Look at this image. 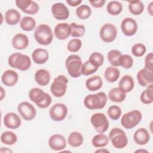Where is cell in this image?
<instances>
[{
    "label": "cell",
    "mask_w": 153,
    "mask_h": 153,
    "mask_svg": "<svg viewBox=\"0 0 153 153\" xmlns=\"http://www.w3.org/2000/svg\"><path fill=\"white\" fill-rule=\"evenodd\" d=\"M30 100L34 102L39 108L45 109L48 108L52 101V98L47 93L39 88H32L29 93Z\"/></svg>",
    "instance_id": "obj_1"
},
{
    "label": "cell",
    "mask_w": 153,
    "mask_h": 153,
    "mask_svg": "<svg viewBox=\"0 0 153 153\" xmlns=\"http://www.w3.org/2000/svg\"><path fill=\"white\" fill-rule=\"evenodd\" d=\"M108 97L104 92L91 94L86 96L84 99V105L88 109H100L105 107Z\"/></svg>",
    "instance_id": "obj_2"
},
{
    "label": "cell",
    "mask_w": 153,
    "mask_h": 153,
    "mask_svg": "<svg viewBox=\"0 0 153 153\" xmlns=\"http://www.w3.org/2000/svg\"><path fill=\"white\" fill-rule=\"evenodd\" d=\"M8 63L11 68L25 71L30 68L31 66V60L30 57L26 54H23L20 53H15L9 56Z\"/></svg>",
    "instance_id": "obj_3"
},
{
    "label": "cell",
    "mask_w": 153,
    "mask_h": 153,
    "mask_svg": "<svg viewBox=\"0 0 153 153\" xmlns=\"http://www.w3.org/2000/svg\"><path fill=\"white\" fill-rule=\"evenodd\" d=\"M34 37L36 41L43 45L50 44L53 39V33L51 27L46 24H41L35 29Z\"/></svg>",
    "instance_id": "obj_4"
},
{
    "label": "cell",
    "mask_w": 153,
    "mask_h": 153,
    "mask_svg": "<svg viewBox=\"0 0 153 153\" xmlns=\"http://www.w3.org/2000/svg\"><path fill=\"white\" fill-rule=\"evenodd\" d=\"M66 68L71 76L76 78L79 77L81 74V68L82 66L81 57L76 54H71L66 59Z\"/></svg>",
    "instance_id": "obj_5"
},
{
    "label": "cell",
    "mask_w": 153,
    "mask_h": 153,
    "mask_svg": "<svg viewBox=\"0 0 153 153\" xmlns=\"http://www.w3.org/2000/svg\"><path fill=\"white\" fill-rule=\"evenodd\" d=\"M108 137L115 148H124L128 143V139L125 132L120 128H113L109 132Z\"/></svg>",
    "instance_id": "obj_6"
},
{
    "label": "cell",
    "mask_w": 153,
    "mask_h": 153,
    "mask_svg": "<svg viewBox=\"0 0 153 153\" xmlns=\"http://www.w3.org/2000/svg\"><path fill=\"white\" fill-rule=\"evenodd\" d=\"M142 115L139 110H133L124 114L121 119V124L123 127L131 129L136 127L141 121Z\"/></svg>",
    "instance_id": "obj_7"
},
{
    "label": "cell",
    "mask_w": 153,
    "mask_h": 153,
    "mask_svg": "<svg viewBox=\"0 0 153 153\" xmlns=\"http://www.w3.org/2000/svg\"><path fill=\"white\" fill-rule=\"evenodd\" d=\"M68 79L63 75H60L54 79L50 87V91L53 95L56 97L63 96L66 91Z\"/></svg>",
    "instance_id": "obj_8"
},
{
    "label": "cell",
    "mask_w": 153,
    "mask_h": 153,
    "mask_svg": "<svg viewBox=\"0 0 153 153\" xmlns=\"http://www.w3.org/2000/svg\"><path fill=\"white\" fill-rule=\"evenodd\" d=\"M91 123L96 131L99 133H103L109 128V121L103 113H95L90 119Z\"/></svg>",
    "instance_id": "obj_9"
},
{
    "label": "cell",
    "mask_w": 153,
    "mask_h": 153,
    "mask_svg": "<svg viewBox=\"0 0 153 153\" xmlns=\"http://www.w3.org/2000/svg\"><path fill=\"white\" fill-rule=\"evenodd\" d=\"M99 35L103 41L107 43L111 42L114 41L117 37V28L111 23H106L101 27Z\"/></svg>",
    "instance_id": "obj_10"
},
{
    "label": "cell",
    "mask_w": 153,
    "mask_h": 153,
    "mask_svg": "<svg viewBox=\"0 0 153 153\" xmlns=\"http://www.w3.org/2000/svg\"><path fill=\"white\" fill-rule=\"evenodd\" d=\"M17 110L20 116L26 121L32 120L36 115L35 108L27 102H22L19 103Z\"/></svg>",
    "instance_id": "obj_11"
},
{
    "label": "cell",
    "mask_w": 153,
    "mask_h": 153,
    "mask_svg": "<svg viewBox=\"0 0 153 153\" xmlns=\"http://www.w3.org/2000/svg\"><path fill=\"white\" fill-rule=\"evenodd\" d=\"M49 114L53 121H61L66 118L68 114V108L65 104L57 103L51 107Z\"/></svg>",
    "instance_id": "obj_12"
},
{
    "label": "cell",
    "mask_w": 153,
    "mask_h": 153,
    "mask_svg": "<svg viewBox=\"0 0 153 153\" xmlns=\"http://www.w3.org/2000/svg\"><path fill=\"white\" fill-rule=\"evenodd\" d=\"M51 13L53 17L59 20L67 19L69 16V11L63 3L57 2L51 6Z\"/></svg>",
    "instance_id": "obj_13"
},
{
    "label": "cell",
    "mask_w": 153,
    "mask_h": 153,
    "mask_svg": "<svg viewBox=\"0 0 153 153\" xmlns=\"http://www.w3.org/2000/svg\"><path fill=\"white\" fill-rule=\"evenodd\" d=\"M121 29L125 35L128 36H133L137 30V22L132 18H125L121 22Z\"/></svg>",
    "instance_id": "obj_14"
},
{
    "label": "cell",
    "mask_w": 153,
    "mask_h": 153,
    "mask_svg": "<svg viewBox=\"0 0 153 153\" xmlns=\"http://www.w3.org/2000/svg\"><path fill=\"white\" fill-rule=\"evenodd\" d=\"M138 83L142 87H147L153 82V71L145 68L141 69L137 73Z\"/></svg>",
    "instance_id": "obj_15"
},
{
    "label": "cell",
    "mask_w": 153,
    "mask_h": 153,
    "mask_svg": "<svg viewBox=\"0 0 153 153\" xmlns=\"http://www.w3.org/2000/svg\"><path fill=\"white\" fill-rule=\"evenodd\" d=\"M48 145L54 151H61L66 148V140L65 137L59 134H55L50 136L48 139Z\"/></svg>",
    "instance_id": "obj_16"
},
{
    "label": "cell",
    "mask_w": 153,
    "mask_h": 153,
    "mask_svg": "<svg viewBox=\"0 0 153 153\" xmlns=\"http://www.w3.org/2000/svg\"><path fill=\"white\" fill-rule=\"evenodd\" d=\"M21 123L20 117L16 113L8 112L4 117V124L8 128L16 129L20 126Z\"/></svg>",
    "instance_id": "obj_17"
},
{
    "label": "cell",
    "mask_w": 153,
    "mask_h": 153,
    "mask_svg": "<svg viewBox=\"0 0 153 153\" xmlns=\"http://www.w3.org/2000/svg\"><path fill=\"white\" fill-rule=\"evenodd\" d=\"M55 36L60 40H65L71 35L70 25L67 23L57 24L54 30Z\"/></svg>",
    "instance_id": "obj_18"
},
{
    "label": "cell",
    "mask_w": 153,
    "mask_h": 153,
    "mask_svg": "<svg viewBox=\"0 0 153 153\" xmlns=\"http://www.w3.org/2000/svg\"><path fill=\"white\" fill-rule=\"evenodd\" d=\"M13 47L19 50L25 49L29 45L28 37L22 33H17L12 39Z\"/></svg>",
    "instance_id": "obj_19"
},
{
    "label": "cell",
    "mask_w": 153,
    "mask_h": 153,
    "mask_svg": "<svg viewBox=\"0 0 153 153\" xmlns=\"http://www.w3.org/2000/svg\"><path fill=\"white\" fill-rule=\"evenodd\" d=\"M18 79V74L16 71L10 69L5 71L1 76L2 83L8 87L14 85L17 82Z\"/></svg>",
    "instance_id": "obj_20"
},
{
    "label": "cell",
    "mask_w": 153,
    "mask_h": 153,
    "mask_svg": "<svg viewBox=\"0 0 153 153\" xmlns=\"http://www.w3.org/2000/svg\"><path fill=\"white\" fill-rule=\"evenodd\" d=\"M133 139L136 143L137 145H145L149 141L150 135L146 129L144 128H140L134 132Z\"/></svg>",
    "instance_id": "obj_21"
},
{
    "label": "cell",
    "mask_w": 153,
    "mask_h": 153,
    "mask_svg": "<svg viewBox=\"0 0 153 153\" xmlns=\"http://www.w3.org/2000/svg\"><path fill=\"white\" fill-rule=\"evenodd\" d=\"M49 54L47 50L44 48H36L32 54V58L34 63L38 65L44 64L48 59Z\"/></svg>",
    "instance_id": "obj_22"
},
{
    "label": "cell",
    "mask_w": 153,
    "mask_h": 153,
    "mask_svg": "<svg viewBox=\"0 0 153 153\" xmlns=\"http://www.w3.org/2000/svg\"><path fill=\"white\" fill-rule=\"evenodd\" d=\"M103 85V81L99 75H94L88 78L85 82L87 88L91 91H97L100 89Z\"/></svg>",
    "instance_id": "obj_23"
},
{
    "label": "cell",
    "mask_w": 153,
    "mask_h": 153,
    "mask_svg": "<svg viewBox=\"0 0 153 153\" xmlns=\"http://www.w3.org/2000/svg\"><path fill=\"white\" fill-rule=\"evenodd\" d=\"M118 88L124 93L130 92L134 88V82L133 78L128 75L123 76L119 82Z\"/></svg>",
    "instance_id": "obj_24"
},
{
    "label": "cell",
    "mask_w": 153,
    "mask_h": 153,
    "mask_svg": "<svg viewBox=\"0 0 153 153\" xmlns=\"http://www.w3.org/2000/svg\"><path fill=\"white\" fill-rule=\"evenodd\" d=\"M35 80L39 85L45 86L50 81V74L46 69H39L35 74Z\"/></svg>",
    "instance_id": "obj_25"
},
{
    "label": "cell",
    "mask_w": 153,
    "mask_h": 153,
    "mask_svg": "<svg viewBox=\"0 0 153 153\" xmlns=\"http://www.w3.org/2000/svg\"><path fill=\"white\" fill-rule=\"evenodd\" d=\"M21 15L14 9L8 10L5 14V21L9 25H16L21 20Z\"/></svg>",
    "instance_id": "obj_26"
},
{
    "label": "cell",
    "mask_w": 153,
    "mask_h": 153,
    "mask_svg": "<svg viewBox=\"0 0 153 153\" xmlns=\"http://www.w3.org/2000/svg\"><path fill=\"white\" fill-rule=\"evenodd\" d=\"M108 97L112 102H122L126 98V93L121 90L118 87L111 89L108 93Z\"/></svg>",
    "instance_id": "obj_27"
},
{
    "label": "cell",
    "mask_w": 153,
    "mask_h": 153,
    "mask_svg": "<svg viewBox=\"0 0 153 153\" xmlns=\"http://www.w3.org/2000/svg\"><path fill=\"white\" fill-rule=\"evenodd\" d=\"M105 78L109 82H114L120 77V72L118 68L114 66L108 67L105 71Z\"/></svg>",
    "instance_id": "obj_28"
},
{
    "label": "cell",
    "mask_w": 153,
    "mask_h": 153,
    "mask_svg": "<svg viewBox=\"0 0 153 153\" xmlns=\"http://www.w3.org/2000/svg\"><path fill=\"white\" fill-rule=\"evenodd\" d=\"M84 141L83 136L78 131H73L71 133L68 138L69 145L72 147L80 146Z\"/></svg>",
    "instance_id": "obj_29"
},
{
    "label": "cell",
    "mask_w": 153,
    "mask_h": 153,
    "mask_svg": "<svg viewBox=\"0 0 153 153\" xmlns=\"http://www.w3.org/2000/svg\"><path fill=\"white\" fill-rule=\"evenodd\" d=\"M20 27L25 31H31L33 30L36 26L35 20L30 16L23 17L20 22Z\"/></svg>",
    "instance_id": "obj_30"
},
{
    "label": "cell",
    "mask_w": 153,
    "mask_h": 153,
    "mask_svg": "<svg viewBox=\"0 0 153 153\" xmlns=\"http://www.w3.org/2000/svg\"><path fill=\"white\" fill-rule=\"evenodd\" d=\"M142 103L144 104H151L153 102V85L150 84L147 88L142 92L140 96Z\"/></svg>",
    "instance_id": "obj_31"
},
{
    "label": "cell",
    "mask_w": 153,
    "mask_h": 153,
    "mask_svg": "<svg viewBox=\"0 0 153 153\" xmlns=\"http://www.w3.org/2000/svg\"><path fill=\"white\" fill-rule=\"evenodd\" d=\"M128 3V10L132 14L137 16L143 11L144 5L140 1H130Z\"/></svg>",
    "instance_id": "obj_32"
},
{
    "label": "cell",
    "mask_w": 153,
    "mask_h": 153,
    "mask_svg": "<svg viewBox=\"0 0 153 153\" xmlns=\"http://www.w3.org/2000/svg\"><path fill=\"white\" fill-rule=\"evenodd\" d=\"M109 142V138L102 133L95 135L91 140V143L96 148H102L106 146Z\"/></svg>",
    "instance_id": "obj_33"
},
{
    "label": "cell",
    "mask_w": 153,
    "mask_h": 153,
    "mask_svg": "<svg viewBox=\"0 0 153 153\" xmlns=\"http://www.w3.org/2000/svg\"><path fill=\"white\" fill-rule=\"evenodd\" d=\"M75 13L79 19L85 20L89 18L91 16V8L87 5H81L76 8Z\"/></svg>",
    "instance_id": "obj_34"
},
{
    "label": "cell",
    "mask_w": 153,
    "mask_h": 153,
    "mask_svg": "<svg viewBox=\"0 0 153 153\" xmlns=\"http://www.w3.org/2000/svg\"><path fill=\"white\" fill-rule=\"evenodd\" d=\"M108 13L112 16H117L121 13L123 10L122 4L117 1H112L108 3L106 7Z\"/></svg>",
    "instance_id": "obj_35"
},
{
    "label": "cell",
    "mask_w": 153,
    "mask_h": 153,
    "mask_svg": "<svg viewBox=\"0 0 153 153\" xmlns=\"http://www.w3.org/2000/svg\"><path fill=\"white\" fill-rule=\"evenodd\" d=\"M1 140L5 145H12L17 142V136L14 133L11 131H7L2 133L1 136Z\"/></svg>",
    "instance_id": "obj_36"
},
{
    "label": "cell",
    "mask_w": 153,
    "mask_h": 153,
    "mask_svg": "<svg viewBox=\"0 0 153 153\" xmlns=\"http://www.w3.org/2000/svg\"><path fill=\"white\" fill-rule=\"evenodd\" d=\"M71 27V36L72 37H81L82 36L85 32V26L82 25H78L74 22L70 24Z\"/></svg>",
    "instance_id": "obj_37"
},
{
    "label": "cell",
    "mask_w": 153,
    "mask_h": 153,
    "mask_svg": "<svg viewBox=\"0 0 153 153\" xmlns=\"http://www.w3.org/2000/svg\"><path fill=\"white\" fill-rule=\"evenodd\" d=\"M121 54V51L118 50H111L108 52L107 55L108 60L112 66H119L118 59Z\"/></svg>",
    "instance_id": "obj_38"
},
{
    "label": "cell",
    "mask_w": 153,
    "mask_h": 153,
    "mask_svg": "<svg viewBox=\"0 0 153 153\" xmlns=\"http://www.w3.org/2000/svg\"><path fill=\"white\" fill-rule=\"evenodd\" d=\"M99 69L98 67L94 66L88 60L82 64L81 68V74L85 76H88L94 74Z\"/></svg>",
    "instance_id": "obj_39"
},
{
    "label": "cell",
    "mask_w": 153,
    "mask_h": 153,
    "mask_svg": "<svg viewBox=\"0 0 153 153\" xmlns=\"http://www.w3.org/2000/svg\"><path fill=\"white\" fill-rule=\"evenodd\" d=\"M118 64L124 69H129L133 65V59L128 54H121L118 59Z\"/></svg>",
    "instance_id": "obj_40"
},
{
    "label": "cell",
    "mask_w": 153,
    "mask_h": 153,
    "mask_svg": "<svg viewBox=\"0 0 153 153\" xmlns=\"http://www.w3.org/2000/svg\"><path fill=\"white\" fill-rule=\"evenodd\" d=\"M88 60L94 66L99 68L104 62V56L99 52H94L90 56Z\"/></svg>",
    "instance_id": "obj_41"
},
{
    "label": "cell",
    "mask_w": 153,
    "mask_h": 153,
    "mask_svg": "<svg viewBox=\"0 0 153 153\" xmlns=\"http://www.w3.org/2000/svg\"><path fill=\"white\" fill-rule=\"evenodd\" d=\"M107 113L111 119L113 120H117L120 118L122 111L120 106L117 105H112L109 107Z\"/></svg>",
    "instance_id": "obj_42"
},
{
    "label": "cell",
    "mask_w": 153,
    "mask_h": 153,
    "mask_svg": "<svg viewBox=\"0 0 153 153\" xmlns=\"http://www.w3.org/2000/svg\"><path fill=\"white\" fill-rule=\"evenodd\" d=\"M82 46V42L79 39L74 38L69 41L67 45L68 50L72 53L78 51Z\"/></svg>",
    "instance_id": "obj_43"
},
{
    "label": "cell",
    "mask_w": 153,
    "mask_h": 153,
    "mask_svg": "<svg viewBox=\"0 0 153 153\" xmlns=\"http://www.w3.org/2000/svg\"><path fill=\"white\" fill-rule=\"evenodd\" d=\"M146 51L145 45L141 43L135 44L131 48V53L136 57H141L143 56Z\"/></svg>",
    "instance_id": "obj_44"
},
{
    "label": "cell",
    "mask_w": 153,
    "mask_h": 153,
    "mask_svg": "<svg viewBox=\"0 0 153 153\" xmlns=\"http://www.w3.org/2000/svg\"><path fill=\"white\" fill-rule=\"evenodd\" d=\"M32 1L31 0H16V6L20 9L23 12L26 13L32 4Z\"/></svg>",
    "instance_id": "obj_45"
},
{
    "label": "cell",
    "mask_w": 153,
    "mask_h": 153,
    "mask_svg": "<svg viewBox=\"0 0 153 153\" xmlns=\"http://www.w3.org/2000/svg\"><path fill=\"white\" fill-rule=\"evenodd\" d=\"M145 68L153 71V54L152 53H148L145 59Z\"/></svg>",
    "instance_id": "obj_46"
},
{
    "label": "cell",
    "mask_w": 153,
    "mask_h": 153,
    "mask_svg": "<svg viewBox=\"0 0 153 153\" xmlns=\"http://www.w3.org/2000/svg\"><path fill=\"white\" fill-rule=\"evenodd\" d=\"M39 9V7L38 4L36 2L32 1L30 6L28 8V10L26 11L25 13L29 14H35L38 12Z\"/></svg>",
    "instance_id": "obj_47"
},
{
    "label": "cell",
    "mask_w": 153,
    "mask_h": 153,
    "mask_svg": "<svg viewBox=\"0 0 153 153\" xmlns=\"http://www.w3.org/2000/svg\"><path fill=\"white\" fill-rule=\"evenodd\" d=\"M105 0H98V1H89L90 4L94 8H101L102 7L105 3Z\"/></svg>",
    "instance_id": "obj_48"
},
{
    "label": "cell",
    "mask_w": 153,
    "mask_h": 153,
    "mask_svg": "<svg viewBox=\"0 0 153 153\" xmlns=\"http://www.w3.org/2000/svg\"><path fill=\"white\" fill-rule=\"evenodd\" d=\"M82 2V0H67L66 3L72 7H76Z\"/></svg>",
    "instance_id": "obj_49"
},
{
    "label": "cell",
    "mask_w": 153,
    "mask_h": 153,
    "mask_svg": "<svg viewBox=\"0 0 153 153\" xmlns=\"http://www.w3.org/2000/svg\"><path fill=\"white\" fill-rule=\"evenodd\" d=\"M152 6H153V2H151L148 6V11L149 13V14L152 16L153 13H152Z\"/></svg>",
    "instance_id": "obj_50"
},
{
    "label": "cell",
    "mask_w": 153,
    "mask_h": 153,
    "mask_svg": "<svg viewBox=\"0 0 153 153\" xmlns=\"http://www.w3.org/2000/svg\"><path fill=\"white\" fill-rule=\"evenodd\" d=\"M1 152H12V151L8 148H1L0 150Z\"/></svg>",
    "instance_id": "obj_51"
},
{
    "label": "cell",
    "mask_w": 153,
    "mask_h": 153,
    "mask_svg": "<svg viewBox=\"0 0 153 153\" xmlns=\"http://www.w3.org/2000/svg\"><path fill=\"white\" fill-rule=\"evenodd\" d=\"M5 93L4 88L2 87H1V98H0L1 100H2L3 99V98L5 96Z\"/></svg>",
    "instance_id": "obj_52"
},
{
    "label": "cell",
    "mask_w": 153,
    "mask_h": 153,
    "mask_svg": "<svg viewBox=\"0 0 153 153\" xmlns=\"http://www.w3.org/2000/svg\"><path fill=\"white\" fill-rule=\"evenodd\" d=\"M95 152H100V153H104V152H109V151L103 148H102L100 149H97L95 151Z\"/></svg>",
    "instance_id": "obj_53"
},
{
    "label": "cell",
    "mask_w": 153,
    "mask_h": 153,
    "mask_svg": "<svg viewBox=\"0 0 153 153\" xmlns=\"http://www.w3.org/2000/svg\"><path fill=\"white\" fill-rule=\"evenodd\" d=\"M136 152H148V151L145 150V149H139V150H137L135 151Z\"/></svg>",
    "instance_id": "obj_54"
}]
</instances>
